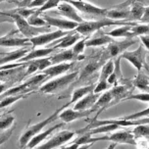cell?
Instances as JSON below:
<instances>
[{"mask_svg":"<svg viewBox=\"0 0 149 149\" xmlns=\"http://www.w3.org/2000/svg\"><path fill=\"white\" fill-rule=\"evenodd\" d=\"M112 102H113V95H112L111 90L110 89L106 90L101 96L98 97L95 104L93 105L89 110L91 111V113L97 110L102 111L103 109H106V108H108L109 106H112Z\"/></svg>","mask_w":149,"mask_h":149,"instance_id":"obj_22","label":"cell"},{"mask_svg":"<svg viewBox=\"0 0 149 149\" xmlns=\"http://www.w3.org/2000/svg\"><path fill=\"white\" fill-rule=\"evenodd\" d=\"M145 6L143 5V2L140 0H132L130 4V17L132 20H134V22H137L141 19L143 13H144Z\"/></svg>","mask_w":149,"mask_h":149,"instance_id":"obj_27","label":"cell"},{"mask_svg":"<svg viewBox=\"0 0 149 149\" xmlns=\"http://www.w3.org/2000/svg\"><path fill=\"white\" fill-rule=\"evenodd\" d=\"M110 86H111L108 84L107 81H99L96 86H94L93 92L96 93V94H99V93H101V92L106 91V90H107Z\"/></svg>","mask_w":149,"mask_h":149,"instance_id":"obj_44","label":"cell"},{"mask_svg":"<svg viewBox=\"0 0 149 149\" xmlns=\"http://www.w3.org/2000/svg\"><path fill=\"white\" fill-rule=\"evenodd\" d=\"M9 84L7 82H0V94H2L3 92H5L6 90L9 88Z\"/></svg>","mask_w":149,"mask_h":149,"instance_id":"obj_50","label":"cell"},{"mask_svg":"<svg viewBox=\"0 0 149 149\" xmlns=\"http://www.w3.org/2000/svg\"><path fill=\"white\" fill-rule=\"evenodd\" d=\"M113 37L109 36L108 34L103 33L99 34V36H93L91 38H88L86 40V47H97V46H103V45H108L114 41Z\"/></svg>","mask_w":149,"mask_h":149,"instance_id":"obj_25","label":"cell"},{"mask_svg":"<svg viewBox=\"0 0 149 149\" xmlns=\"http://www.w3.org/2000/svg\"><path fill=\"white\" fill-rule=\"evenodd\" d=\"M26 21H28V23L30 24L31 26H48L43 18L39 17V14L37 12L33 13V15L30 16V17L26 19Z\"/></svg>","mask_w":149,"mask_h":149,"instance_id":"obj_35","label":"cell"},{"mask_svg":"<svg viewBox=\"0 0 149 149\" xmlns=\"http://www.w3.org/2000/svg\"><path fill=\"white\" fill-rule=\"evenodd\" d=\"M132 36H134V38H136L138 36L139 37L140 36H143V34H147L149 33V25L147 24H143V25H135L132 28Z\"/></svg>","mask_w":149,"mask_h":149,"instance_id":"obj_36","label":"cell"},{"mask_svg":"<svg viewBox=\"0 0 149 149\" xmlns=\"http://www.w3.org/2000/svg\"><path fill=\"white\" fill-rule=\"evenodd\" d=\"M73 142L78 143L79 145H86V144H93L95 142V137H92V135L89 132H82V135L74 139Z\"/></svg>","mask_w":149,"mask_h":149,"instance_id":"obj_37","label":"cell"},{"mask_svg":"<svg viewBox=\"0 0 149 149\" xmlns=\"http://www.w3.org/2000/svg\"><path fill=\"white\" fill-rule=\"evenodd\" d=\"M134 137H145L149 139V125H139L132 130Z\"/></svg>","mask_w":149,"mask_h":149,"instance_id":"obj_34","label":"cell"},{"mask_svg":"<svg viewBox=\"0 0 149 149\" xmlns=\"http://www.w3.org/2000/svg\"><path fill=\"white\" fill-rule=\"evenodd\" d=\"M14 122H15V117L11 115V114H8V115L3 117L2 119H0V134L11 129Z\"/></svg>","mask_w":149,"mask_h":149,"instance_id":"obj_33","label":"cell"},{"mask_svg":"<svg viewBox=\"0 0 149 149\" xmlns=\"http://www.w3.org/2000/svg\"><path fill=\"white\" fill-rule=\"evenodd\" d=\"M132 84L135 88L142 92H149V77L141 71H138L135 78L132 81Z\"/></svg>","mask_w":149,"mask_h":149,"instance_id":"obj_23","label":"cell"},{"mask_svg":"<svg viewBox=\"0 0 149 149\" xmlns=\"http://www.w3.org/2000/svg\"><path fill=\"white\" fill-rule=\"evenodd\" d=\"M122 127H123L119 126V125H116V124H109V125H103V126L93 127V129L87 130V132H89L91 135L95 134H107V132H115V130L122 129Z\"/></svg>","mask_w":149,"mask_h":149,"instance_id":"obj_30","label":"cell"},{"mask_svg":"<svg viewBox=\"0 0 149 149\" xmlns=\"http://www.w3.org/2000/svg\"><path fill=\"white\" fill-rule=\"evenodd\" d=\"M98 97H99V94H96V93H94L93 91L89 92L88 94H86V96H84L81 99L77 101V102L74 103V106L73 109L78 110V111L89 110V109L95 104V102H96V100L98 99Z\"/></svg>","mask_w":149,"mask_h":149,"instance_id":"obj_19","label":"cell"},{"mask_svg":"<svg viewBox=\"0 0 149 149\" xmlns=\"http://www.w3.org/2000/svg\"><path fill=\"white\" fill-rule=\"evenodd\" d=\"M30 52L29 48H19L15 51L12 52H8V53H0V65L2 64H9L14 61H18L19 59H21L22 57H24L26 53Z\"/></svg>","mask_w":149,"mask_h":149,"instance_id":"obj_21","label":"cell"},{"mask_svg":"<svg viewBox=\"0 0 149 149\" xmlns=\"http://www.w3.org/2000/svg\"><path fill=\"white\" fill-rule=\"evenodd\" d=\"M93 89H94V86L93 84H90V86H82V87H78L76 88L72 93V98L70 100V102L68 103V105L70 106L71 104H74L77 101H79V99H81L84 96H86V94H88L89 92H92Z\"/></svg>","mask_w":149,"mask_h":149,"instance_id":"obj_28","label":"cell"},{"mask_svg":"<svg viewBox=\"0 0 149 149\" xmlns=\"http://www.w3.org/2000/svg\"><path fill=\"white\" fill-rule=\"evenodd\" d=\"M79 76V72H73L71 74H64L62 77H58L40 86V92L42 93H54L59 90L66 88L69 84L74 82Z\"/></svg>","mask_w":149,"mask_h":149,"instance_id":"obj_4","label":"cell"},{"mask_svg":"<svg viewBox=\"0 0 149 149\" xmlns=\"http://www.w3.org/2000/svg\"><path fill=\"white\" fill-rule=\"evenodd\" d=\"M135 42H136V39L135 38H126L124 40H120V41H116V40L112 41L106 47L103 59L118 57L121 54H123L125 51H127V49L132 46V45H134Z\"/></svg>","mask_w":149,"mask_h":149,"instance_id":"obj_7","label":"cell"},{"mask_svg":"<svg viewBox=\"0 0 149 149\" xmlns=\"http://www.w3.org/2000/svg\"><path fill=\"white\" fill-rule=\"evenodd\" d=\"M130 4H132V0H127L123 3H120L111 8H108L105 18L116 21L132 20V17H130Z\"/></svg>","mask_w":149,"mask_h":149,"instance_id":"obj_8","label":"cell"},{"mask_svg":"<svg viewBox=\"0 0 149 149\" xmlns=\"http://www.w3.org/2000/svg\"><path fill=\"white\" fill-rule=\"evenodd\" d=\"M74 66V63H60V64H55L50 67L44 69L41 72L42 74H46L48 78H55V77H59L62 74H66L69 70H71Z\"/></svg>","mask_w":149,"mask_h":149,"instance_id":"obj_17","label":"cell"},{"mask_svg":"<svg viewBox=\"0 0 149 149\" xmlns=\"http://www.w3.org/2000/svg\"><path fill=\"white\" fill-rule=\"evenodd\" d=\"M69 31H64L61 30L51 31V33H44L41 34H38L36 36H33L30 38V42L31 44V49H34L37 46H43L45 44H49L52 41L58 40L61 37L67 36Z\"/></svg>","mask_w":149,"mask_h":149,"instance_id":"obj_11","label":"cell"},{"mask_svg":"<svg viewBox=\"0 0 149 149\" xmlns=\"http://www.w3.org/2000/svg\"><path fill=\"white\" fill-rule=\"evenodd\" d=\"M67 2L71 3L78 11L81 12L89 18H105L108 9V8L95 6L94 4L84 0H67Z\"/></svg>","mask_w":149,"mask_h":149,"instance_id":"obj_6","label":"cell"},{"mask_svg":"<svg viewBox=\"0 0 149 149\" xmlns=\"http://www.w3.org/2000/svg\"><path fill=\"white\" fill-rule=\"evenodd\" d=\"M90 114H91V111L90 110L78 111V110H74V109H63L58 114V119H61V121L64 124H69L81 118H86Z\"/></svg>","mask_w":149,"mask_h":149,"instance_id":"obj_15","label":"cell"},{"mask_svg":"<svg viewBox=\"0 0 149 149\" xmlns=\"http://www.w3.org/2000/svg\"><path fill=\"white\" fill-rule=\"evenodd\" d=\"M26 65V63L25 62V64L23 66H20V67L8 69V70H0V81L6 82L7 81L12 79L17 74H20L22 72H24V69H25Z\"/></svg>","mask_w":149,"mask_h":149,"instance_id":"obj_29","label":"cell"},{"mask_svg":"<svg viewBox=\"0 0 149 149\" xmlns=\"http://www.w3.org/2000/svg\"><path fill=\"white\" fill-rule=\"evenodd\" d=\"M126 25H132L135 26L137 25V22H129V21H116L111 20L108 18H102L101 20H94V21H84L81 23L77 26L74 31L77 33L82 34V36H89L95 31H99L105 26H126Z\"/></svg>","mask_w":149,"mask_h":149,"instance_id":"obj_1","label":"cell"},{"mask_svg":"<svg viewBox=\"0 0 149 149\" xmlns=\"http://www.w3.org/2000/svg\"><path fill=\"white\" fill-rule=\"evenodd\" d=\"M0 14L11 17L13 19V21H14V23L16 24V26H17L18 31H20L26 38H31V37L36 36H38V34H41L44 33H47V31H49V28H50L49 26H31L26 19H24L23 17H21L20 15H18L17 13H15L13 11L9 13H0Z\"/></svg>","mask_w":149,"mask_h":149,"instance_id":"obj_3","label":"cell"},{"mask_svg":"<svg viewBox=\"0 0 149 149\" xmlns=\"http://www.w3.org/2000/svg\"><path fill=\"white\" fill-rule=\"evenodd\" d=\"M134 26L132 25H126V26H119L118 28L114 29L113 31H109V33H106V34H108L109 36L111 37H120V38H134V36H132V28Z\"/></svg>","mask_w":149,"mask_h":149,"instance_id":"obj_26","label":"cell"},{"mask_svg":"<svg viewBox=\"0 0 149 149\" xmlns=\"http://www.w3.org/2000/svg\"><path fill=\"white\" fill-rule=\"evenodd\" d=\"M76 132H71V130H62L57 134H55L53 136L50 138L48 141H46L43 144L37 145L36 147L33 149H55L58 148L63 144L67 143L69 140H71L72 138L74 136Z\"/></svg>","mask_w":149,"mask_h":149,"instance_id":"obj_9","label":"cell"},{"mask_svg":"<svg viewBox=\"0 0 149 149\" xmlns=\"http://www.w3.org/2000/svg\"><path fill=\"white\" fill-rule=\"evenodd\" d=\"M13 12L17 13L18 15H20L21 17L24 19H28L30 16H31L33 13L36 12V10L34 8H28V7H18V9L13 10Z\"/></svg>","mask_w":149,"mask_h":149,"instance_id":"obj_40","label":"cell"},{"mask_svg":"<svg viewBox=\"0 0 149 149\" xmlns=\"http://www.w3.org/2000/svg\"><path fill=\"white\" fill-rule=\"evenodd\" d=\"M148 51L145 49V47L141 44L140 46L137 47V49L134 50V51H125L123 54L119 56L121 59H126L136 68L137 72L141 71L143 68H145L148 71L147 63H146V59H147Z\"/></svg>","mask_w":149,"mask_h":149,"instance_id":"obj_5","label":"cell"},{"mask_svg":"<svg viewBox=\"0 0 149 149\" xmlns=\"http://www.w3.org/2000/svg\"><path fill=\"white\" fill-rule=\"evenodd\" d=\"M114 61L113 60H108L104 65L101 68L100 72V77H99V81H107V79L109 78V76L114 72Z\"/></svg>","mask_w":149,"mask_h":149,"instance_id":"obj_32","label":"cell"},{"mask_svg":"<svg viewBox=\"0 0 149 149\" xmlns=\"http://www.w3.org/2000/svg\"><path fill=\"white\" fill-rule=\"evenodd\" d=\"M139 22H141L142 24H147L149 25V5L145 7L144 13H143L141 19L139 20Z\"/></svg>","mask_w":149,"mask_h":149,"instance_id":"obj_49","label":"cell"},{"mask_svg":"<svg viewBox=\"0 0 149 149\" xmlns=\"http://www.w3.org/2000/svg\"><path fill=\"white\" fill-rule=\"evenodd\" d=\"M49 58L52 65H55V64H60L64 62H74L76 60H82L84 56H76L72 51V49H66L64 51L49 56Z\"/></svg>","mask_w":149,"mask_h":149,"instance_id":"obj_16","label":"cell"},{"mask_svg":"<svg viewBox=\"0 0 149 149\" xmlns=\"http://www.w3.org/2000/svg\"><path fill=\"white\" fill-rule=\"evenodd\" d=\"M63 1H67V0H47L43 6L36 9V12L38 13V14H40V13H43L45 11H47V10L52 9V8H55V7L57 8L58 5Z\"/></svg>","mask_w":149,"mask_h":149,"instance_id":"obj_38","label":"cell"},{"mask_svg":"<svg viewBox=\"0 0 149 149\" xmlns=\"http://www.w3.org/2000/svg\"><path fill=\"white\" fill-rule=\"evenodd\" d=\"M47 0H33L30 4L28 5V8H36V7H42L45 4Z\"/></svg>","mask_w":149,"mask_h":149,"instance_id":"obj_48","label":"cell"},{"mask_svg":"<svg viewBox=\"0 0 149 149\" xmlns=\"http://www.w3.org/2000/svg\"><path fill=\"white\" fill-rule=\"evenodd\" d=\"M116 146H117V143H115V142H112L110 145L108 146L107 148L106 149H115L116 148Z\"/></svg>","mask_w":149,"mask_h":149,"instance_id":"obj_51","label":"cell"},{"mask_svg":"<svg viewBox=\"0 0 149 149\" xmlns=\"http://www.w3.org/2000/svg\"><path fill=\"white\" fill-rule=\"evenodd\" d=\"M99 140H108V141L115 142L117 144H129V145H136V139H135L134 134L130 130H119L111 135H105L102 137H95V142Z\"/></svg>","mask_w":149,"mask_h":149,"instance_id":"obj_10","label":"cell"},{"mask_svg":"<svg viewBox=\"0 0 149 149\" xmlns=\"http://www.w3.org/2000/svg\"><path fill=\"white\" fill-rule=\"evenodd\" d=\"M137 100L140 102L149 103V92H141L138 94H130L125 100Z\"/></svg>","mask_w":149,"mask_h":149,"instance_id":"obj_42","label":"cell"},{"mask_svg":"<svg viewBox=\"0 0 149 149\" xmlns=\"http://www.w3.org/2000/svg\"><path fill=\"white\" fill-rule=\"evenodd\" d=\"M55 51V49L53 47L50 48H40V49H31L30 52H28L26 54L22 57L21 59L18 60V62L20 63H25L28 61L34 60V59H39V58L43 57H48L49 55H51L53 52Z\"/></svg>","mask_w":149,"mask_h":149,"instance_id":"obj_20","label":"cell"},{"mask_svg":"<svg viewBox=\"0 0 149 149\" xmlns=\"http://www.w3.org/2000/svg\"><path fill=\"white\" fill-rule=\"evenodd\" d=\"M42 14V13H40ZM42 18L45 20L47 25L49 26H56L61 31H74L79 24L74 21L68 20V19H60V18H54L51 16H48L47 14H42Z\"/></svg>","mask_w":149,"mask_h":149,"instance_id":"obj_13","label":"cell"},{"mask_svg":"<svg viewBox=\"0 0 149 149\" xmlns=\"http://www.w3.org/2000/svg\"><path fill=\"white\" fill-rule=\"evenodd\" d=\"M148 116H149V107H147L142 111H139V112H136V113L130 114V115L122 117V119H124V120H135V119L144 118V117H148Z\"/></svg>","mask_w":149,"mask_h":149,"instance_id":"obj_43","label":"cell"},{"mask_svg":"<svg viewBox=\"0 0 149 149\" xmlns=\"http://www.w3.org/2000/svg\"><path fill=\"white\" fill-rule=\"evenodd\" d=\"M86 39H81V40H78L74 44L72 51L76 56H81L82 53L84 52L86 49Z\"/></svg>","mask_w":149,"mask_h":149,"instance_id":"obj_41","label":"cell"},{"mask_svg":"<svg viewBox=\"0 0 149 149\" xmlns=\"http://www.w3.org/2000/svg\"><path fill=\"white\" fill-rule=\"evenodd\" d=\"M92 144H86V145H79L78 143L72 142L71 144H69L65 147H62V149H88L91 147Z\"/></svg>","mask_w":149,"mask_h":149,"instance_id":"obj_46","label":"cell"},{"mask_svg":"<svg viewBox=\"0 0 149 149\" xmlns=\"http://www.w3.org/2000/svg\"><path fill=\"white\" fill-rule=\"evenodd\" d=\"M14 129H15V127H12L10 130H8V132H4V134H2L1 136H0V146L3 145L5 142L8 141V140L10 139V137L12 136L13 132H14Z\"/></svg>","mask_w":149,"mask_h":149,"instance_id":"obj_45","label":"cell"},{"mask_svg":"<svg viewBox=\"0 0 149 149\" xmlns=\"http://www.w3.org/2000/svg\"><path fill=\"white\" fill-rule=\"evenodd\" d=\"M81 34L77 33L76 31H74V33H68L67 36H63V37H61V38L58 39L59 42H58L56 45H54L53 48L54 49L68 48V47H70V46H72V45H74V43H76V42L81 37Z\"/></svg>","mask_w":149,"mask_h":149,"instance_id":"obj_24","label":"cell"},{"mask_svg":"<svg viewBox=\"0 0 149 149\" xmlns=\"http://www.w3.org/2000/svg\"><path fill=\"white\" fill-rule=\"evenodd\" d=\"M62 126H63V124L60 123V124L55 125V126H53L51 127H49V129L47 130H45V132H39L38 134H36V136H33V138H31L30 141H29L28 144H26V147H28L29 149H33L34 147H36L37 145L40 144L42 141H44L47 137L51 136V135L53 134V132H55V130L60 129Z\"/></svg>","mask_w":149,"mask_h":149,"instance_id":"obj_18","label":"cell"},{"mask_svg":"<svg viewBox=\"0 0 149 149\" xmlns=\"http://www.w3.org/2000/svg\"><path fill=\"white\" fill-rule=\"evenodd\" d=\"M16 0H0V3H2V2H11V3H14Z\"/></svg>","mask_w":149,"mask_h":149,"instance_id":"obj_52","label":"cell"},{"mask_svg":"<svg viewBox=\"0 0 149 149\" xmlns=\"http://www.w3.org/2000/svg\"><path fill=\"white\" fill-rule=\"evenodd\" d=\"M58 13L64 16L66 19L74 22H77L79 24H81L82 22H84V18L78 13V10L74 8L71 3H69L67 1H63L57 6Z\"/></svg>","mask_w":149,"mask_h":149,"instance_id":"obj_14","label":"cell"},{"mask_svg":"<svg viewBox=\"0 0 149 149\" xmlns=\"http://www.w3.org/2000/svg\"><path fill=\"white\" fill-rule=\"evenodd\" d=\"M139 39H140V41H141L142 45L145 47V49L147 50L148 53H149V33L140 36ZM146 61H148V62H149V57H148V59H146Z\"/></svg>","mask_w":149,"mask_h":149,"instance_id":"obj_47","label":"cell"},{"mask_svg":"<svg viewBox=\"0 0 149 149\" xmlns=\"http://www.w3.org/2000/svg\"><path fill=\"white\" fill-rule=\"evenodd\" d=\"M29 96V94L24 95V94H16V95H8V96H5L3 98L0 99V109L6 108L8 106L12 105L13 103L18 102L19 100L21 99H25Z\"/></svg>","mask_w":149,"mask_h":149,"instance_id":"obj_31","label":"cell"},{"mask_svg":"<svg viewBox=\"0 0 149 149\" xmlns=\"http://www.w3.org/2000/svg\"><path fill=\"white\" fill-rule=\"evenodd\" d=\"M68 106H69L68 104H66L65 106H63V107L59 108L58 110H56L52 115H50L48 117V118L44 119L43 121L39 122V123L31 125V126L26 127V129L23 132V134H21L20 138H19V144H20V147L25 148L31 138L33 136H36V134H38L39 132H41L42 130H43L46 126H48L49 124H51L52 122H54L56 119H58V114H59L63 109L67 108Z\"/></svg>","mask_w":149,"mask_h":149,"instance_id":"obj_2","label":"cell"},{"mask_svg":"<svg viewBox=\"0 0 149 149\" xmlns=\"http://www.w3.org/2000/svg\"><path fill=\"white\" fill-rule=\"evenodd\" d=\"M18 30H13L9 33L5 34L3 36H0V47H28L30 46L31 42L30 38H21L16 36V33H18Z\"/></svg>","mask_w":149,"mask_h":149,"instance_id":"obj_12","label":"cell"},{"mask_svg":"<svg viewBox=\"0 0 149 149\" xmlns=\"http://www.w3.org/2000/svg\"><path fill=\"white\" fill-rule=\"evenodd\" d=\"M99 68V62H94V63H89L86 68L84 69L82 73L81 74V79H84L86 77H88L90 74H94L95 72Z\"/></svg>","mask_w":149,"mask_h":149,"instance_id":"obj_39","label":"cell"}]
</instances>
